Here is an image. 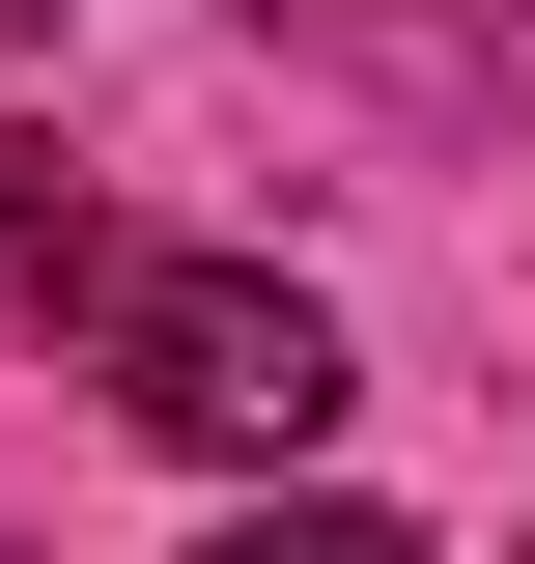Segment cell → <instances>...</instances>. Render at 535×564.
<instances>
[{"instance_id": "1", "label": "cell", "mask_w": 535, "mask_h": 564, "mask_svg": "<svg viewBox=\"0 0 535 564\" xmlns=\"http://www.w3.org/2000/svg\"><path fill=\"white\" fill-rule=\"evenodd\" d=\"M85 311H113V423H170V452H310L338 423V311L254 254H113Z\"/></svg>"}, {"instance_id": "2", "label": "cell", "mask_w": 535, "mask_h": 564, "mask_svg": "<svg viewBox=\"0 0 535 564\" xmlns=\"http://www.w3.org/2000/svg\"><path fill=\"white\" fill-rule=\"evenodd\" d=\"M85 282H113L85 170H57V141H0V339H29V311H85Z\"/></svg>"}, {"instance_id": "3", "label": "cell", "mask_w": 535, "mask_h": 564, "mask_svg": "<svg viewBox=\"0 0 535 564\" xmlns=\"http://www.w3.org/2000/svg\"><path fill=\"white\" fill-rule=\"evenodd\" d=\"M198 564H423L395 508H254V536H198Z\"/></svg>"}, {"instance_id": "4", "label": "cell", "mask_w": 535, "mask_h": 564, "mask_svg": "<svg viewBox=\"0 0 535 564\" xmlns=\"http://www.w3.org/2000/svg\"><path fill=\"white\" fill-rule=\"evenodd\" d=\"M282 29H310V57H423L451 0H282Z\"/></svg>"}, {"instance_id": "5", "label": "cell", "mask_w": 535, "mask_h": 564, "mask_svg": "<svg viewBox=\"0 0 535 564\" xmlns=\"http://www.w3.org/2000/svg\"><path fill=\"white\" fill-rule=\"evenodd\" d=\"M29 29H57V0H0V57H29Z\"/></svg>"}, {"instance_id": "6", "label": "cell", "mask_w": 535, "mask_h": 564, "mask_svg": "<svg viewBox=\"0 0 535 564\" xmlns=\"http://www.w3.org/2000/svg\"><path fill=\"white\" fill-rule=\"evenodd\" d=\"M507 29H535V0H507Z\"/></svg>"}]
</instances>
